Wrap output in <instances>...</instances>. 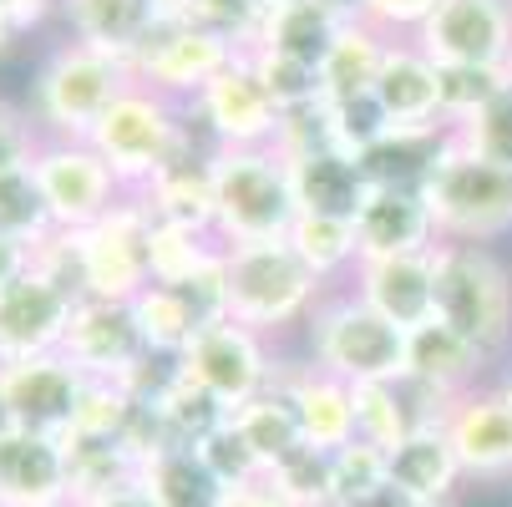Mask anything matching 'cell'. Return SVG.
Segmentation results:
<instances>
[{
	"instance_id": "5bb4252c",
	"label": "cell",
	"mask_w": 512,
	"mask_h": 507,
	"mask_svg": "<svg viewBox=\"0 0 512 507\" xmlns=\"http://www.w3.org/2000/svg\"><path fill=\"white\" fill-rule=\"evenodd\" d=\"M436 66H502L512 61V0H442L411 36Z\"/></svg>"
},
{
	"instance_id": "d6a6232c",
	"label": "cell",
	"mask_w": 512,
	"mask_h": 507,
	"mask_svg": "<svg viewBox=\"0 0 512 507\" xmlns=\"http://www.w3.org/2000/svg\"><path fill=\"white\" fill-rule=\"evenodd\" d=\"M289 249H295L325 284L335 279H350L355 259H360V239H355V224H340V219H315V213H300L295 229H289Z\"/></svg>"
},
{
	"instance_id": "4316f807",
	"label": "cell",
	"mask_w": 512,
	"mask_h": 507,
	"mask_svg": "<svg viewBox=\"0 0 512 507\" xmlns=\"http://www.w3.org/2000/svg\"><path fill=\"white\" fill-rule=\"evenodd\" d=\"M452 122L442 127H391L371 153L360 158L371 188H426L431 173L442 168V158L452 153Z\"/></svg>"
},
{
	"instance_id": "8992f818",
	"label": "cell",
	"mask_w": 512,
	"mask_h": 507,
	"mask_svg": "<svg viewBox=\"0 0 512 507\" xmlns=\"http://www.w3.org/2000/svg\"><path fill=\"white\" fill-rule=\"evenodd\" d=\"M92 148L102 153V163L117 173L122 193H137L148 188L188 142V117H183V102L153 92L132 82L107 112L102 122L92 127Z\"/></svg>"
},
{
	"instance_id": "7c38bea8",
	"label": "cell",
	"mask_w": 512,
	"mask_h": 507,
	"mask_svg": "<svg viewBox=\"0 0 512 507\" xmlns=\"http://www.w3.org/2000/svg\"><path fill=\"white\" fill-rule=\"evenodd\" d=\"M178 360H183V376H193L203 391H213L229 411H239L259 391H269L274 386V366H279V355L269 350V340L254 335L239 320L203 325Z\"/></svg>"
},
{
	"instance_id": "5b68a950",
	"label": "cell",
	"mask_w": 512,
	"mask_h": 507,
	"mask_svg": "<svg viewBox=\"0 0 512 507\" xmlns=\"http://www.w3.org/2000/svg\"><path fill=\"white\" fill-rule=\"evenodd\" d=\"M213 234L224 249L289 239L300 208L279 148H218L213 153Z\"/></svg>"
},
{
	"instance_id": "7bdbcfd3",
	"label": "cell",
	"mask_w": 512,
	"mask_h": 507,
	"mask_svg": "<svg viewBox=\"0 0 512 507\" xmlns=\"http://www.w3.org/2000/svg\"><path fill=\"white\" fill-rule=\"evenodd\" d=\"M198 457H203V467L218 477V487H249V482L264 477L259 457L249 452V442L234 431V421H229L224 431H213V437L198 447Z\"/></svg>"
},
{
	"instance_id": "db71d44e",
	"label": "cell",
	"mask_w": 512,
	"mask_h": 507,
	"mask_svg": "<svg viewBox=\"0 0 512 507\" xmlns=\"http://www.w3.org/2000/svg\"><path fill=\"white\" fill-rule=\"evenodd\" d=\"M11 426H16V416H11V401H6V391H0V437H6Z\"/></svg>"
},
{
	"instance_id": "7402d4cb",
	"label": "cell",
	"mask_w": 512,
	"mask_h": 507,
	"mask_svg": "<svg viewBox=\"0 0 512 507\" xmlns=\"http://www.w3.org/2000/svg\"><path fill=\"white\" fill-rule=\"evenodd\" d=\"M289 163V188H295V208L315 213V219H340L355 224L365 198H371V178H365L360 158L340 148H305V153H284Z\"/></svg>"
},
{
	"instance_id": "8fae6325",
	"label": "cell",
	"mask_w": 512,
	"mask_h": 507,
	"mask_svg": "<svg viewBox=\"0 0 512 507\" xmlns=\"http://www.w3.org/2000/svg\"><path fill=\"white\" fill-rule=\"evenodd\" d=\"M31 173L46 193V208L56 229H92L97 219L127 198L117 173L102 163V153L92 142H61V137H41V148L31 158Z\"/></svg>"
},
{
	"instance_id": "816d5d0a",
	"label": "cell",
	"mask_w": 512,
	"mask_h": 507,
	"mask_svg": "<svg viewBox=\"0 0 512 507\" xmlns=\"http://www.w3.org/2000/svg\"><path fill=\"white\" fill-rule=\"evenodd\" d=\"M315 6H325L340 26H355V21H365V0H315Z\"/></svg>"
},
{
	"instance_id": "680465c9",
	"label": "cell",
	"mask_w": 512,
	"mask_h": 507,
	"mask_svg": "<svg viewBox=\"0 0 512 507\" xmlns=\"http://www.w3.org/2000/svg\"><path fill=\"white\" fill-rule=\"evenodd\" d=\"M173 6H188V0H173Z\"/></svg>"
},
{
	"instance_id": "681fc988",
	"label": "cell",
	"mask_w": 512,
	"mask_h": 507,
	"mask_svg": "<svg viewBox=\"0 0 512 507\" xmlns=\"http://www.w3.org/2000/svg\"><path fill=\"white\" fill-rule=\"evenodd\" d=\"M6 6L21 16L26 36H31V31H41L46 21H56V16H61V0H6Z\"/></svg>"
},
{
	"instance_id": "11a10c76",
	"label": "cell",
	"mask_w": 512,
	"mask_h": 507,
	"mask_svg": "<svg viewBox=\"0 0 512 507\" xmlns=\"http://www.w3.org/2000/svg\"><path fill=\"white\" fill-rule=\"evenodd\" d=\"M502 396H507V406H512V371L502 376Z\"/></svg>"
},
{
	"instance_id": "30bf717a",
	"label": "cell",
	"mask_w": 512,
	"mask_h": 507,
	"mask_svg": "<svg viewBox=\"0 0 512 507\" xmlns=\"http://www.w3.org/2000/svg\"><path fill=\"white\" fill-rule=\"evenodd\" d=\"M234 56H244V51H234L224 36L203 31L198 21H188L173 6L158 21V31L142 41V51L132 56V82L153 87V92H163L173 102H193Z\"/></svg>"
},
{
	"instance_id": "f5cc1de1",
	"label": "cell",
	"mask_w": 512,
	"mask_h": 507,
	"mask_svg": "<svg viewBox=\"0 0 512 507\" xmlns=\"http://www.w3.org/2000/svg\"><path fill=\"white\" fill-rule=\"evenodd\" d=\"M355 507H416V502H411V497H401L396 487H386L381 497H371V502H355Z\"/></svg>"
},
{
	"instance_id": "f907efd6",
	"label": "cell",
	"mask_w": 512,
	"mask_h": 507,
	"mask_svg": "<svg viewBox=\"0 0 512 507\" xmlns=\"http://www.w3.org/2000/svg\"><path fill=\"white\" fill-rule=\"evenodd\" d=\"M21 36H26V26H21V16L0 0V61L6 56H16V46H21Z\"/></svg>"
},
{
	"instance_id": "f546056e",
	"label": "cell",
	"mask_w": 512,
	"mask_h": 507,
	"mask_svg": "<svg viewBox=\"0 0 512 507\" xmlns=\"http://www.w3.org/2000/svg\"><path fill=\"white\" fill-rule=\"evenodd\" d=\"M340 31H345V26H340L325 6H315V0H284V6H269V11H264L259 46L320 66V61L330 56V46H335Z\"/></svg>"
},
{
	"instance_id": "bcb514c9",
	"label": "cell",
	"mask_w": 512,
	"mask_h": 507,
	"mask_svg": "<svg viewBox=\"0 0 512 507\" xmlns=\"http://www.w3.org/2000/svg\"><path fill=\"white\" fill-rule=\"evenodd\" d=\"M77 507H158V497H153V487L142 482V477H132V482L107 487V492H97V497H87Z\"/></svg>"
},
{
	"instance_id": "7a4b0ae2",
	"label": "cell",
	"mask_w": 512,
	"mask_h": 507,
	"mask_svg": "<svg viewBox=\"0 0 512 507\" xmlns=\"http://www.w3.org/2000/svg\"><path fill=\"white\" fill-rule=\"evenodd\" d=\"M132 87V71L82 41H56L26 87V107L41 127V137H61V142H87L92 127L102 122V112Z\"/></svg>"
},
{
	"instance_id": "ab89813d",
	"label": "cell",
	"mask_w": 512,
	"mask_h": 507,
	"mask_svg": "<svg viewBox=\"0 0 512 507\" xmlns=\"http://www.w3.org/2000/svg\"><path fill=\"white\" fill-rule=\"evenodd\" d=\"M249 61H254L259 82H264V92L274 97L279 112H300V107L320 102V66L295 61V56H279V51H269V46H254Z\"/></svg>"
},
{
	"instance_id": "ee69618b",
	"label": "cell",
	"mask_w": 512,
	"mask_h": 507,
	"mask_svg": "<svg viewBox=\"0 0 512 507\" xmlns=\"http://www.w3.org/2000/svg\"><path fill=\"white\" fill-rule=\"evenodd\" d=\"M36 148H41V127H36L31 107L0 97V173L26 168L36 158Z\"/></svg>"
},
{
	"instance_id": "44dd1931",
	"label": "cell",
	"mask_w": 512,
	"mask_h": 507,
	"mask_svg": "<svg viewBox=\"0 0 512 507\" xmlns=\"http://www.w3.org/2000/svg\"><path fill=\"white\" fill-rule=\"evenodd\" d=\"M274 381L289 391V401H295V416H300V431H305L310 447L340 452V447L355 442V386H345L340 376L315 371L295 350L279 355Z\"/></svg>"
},
{
	"instance_id": "4dcf8cb0",
	"label": "cell",
	"mask_w": 512,
	"mask_h": 507,
	"mask_svg": "<svg viewBox=\"0 0 512 507\" xmlns=\"http://www.w3.org/2000/svg\"><path fill=\"white\" fill-rule=\"evenodd\" d=\"M234 431L249 442V452L259 457V467L269 472L284 452H295L305 442V431H300V416H295V401H289V391L274 381L269 391H259L254 401H244L234 416Z\"/></svg>"
},
{
	"instance_id": "277c9868",
	"label": "cell",
	"mask_w": 512,
	"mask_h": 507,
	"mask_svg": "<svg viewBox=\"0 0 512 507\" xmlns=\"http://www.w3.org/2000/svg\"><path fill=\"white\" fill-rule=\"evenodd\" d=\"M436 264V320L472 340L492 366L512 350V274L492 244L442 239L431 249Z\"/></svg>"
},
{
	"instance_id": "d4e9b609",
	"label": "cell",
	"mask_w": 512,
	"mask_h": 507,
	"mask_svg": "<svg viewBox=\"0 0 512 507\" xmlns=\"http://www.w3.org/2000/svg\"><path fill=\"white\" fill-rule=\"evenodd\" d=\"M462 457L442 426H416L411 437L391 447V487L411 497L416 507H457L462 492Z\"/></svg>"
},
{
	"instance_id": "ac0fdd59",
	"label": "cell",
	"mask_w": 512,
	"mask_h": 507,
	"mask_svg": "<svg viewBox=\"0 0 512 507\" xmlns=\"http://www.w3.org/2000/svg\"><path fill=\"white\" fill-rule=\"evenodd\" d=\"M0 507H71L66 437L11 426L0 437Z\"/></svg>"
},
{
	"instance_id": "b9f144b4",
	"label": "cell",
	"mask_w": 512,
	"mask_h": 507,
	"mask_svg": "<svg viewBox=\"0 0 512 507\" xmlns=\"http://www.w3.org/2000/svg\"><path fill=\"white\" fill-rule=\"evenodd\" d=\"M442 71V117L457 127L467 117H477L502 87H507V71L502 66H436Z\"/></svg>"
},
{
	"instance_id": "ba28073f",
	"label": "cell",
	"mask_w": 512,
	"mask_h": 507,
	"mask_svg": "<svg viewBox=\"0 0 512 507\" xmlns=\"http://www.w3.org/2000/svg\"><path fill=\"white\" fill-rule=\"evenodd\" d=\"M421 193L431 203V219L442 239L492 244L512 229V173L462 153L457 142Z\"/></svg>"
},
{
	"instance_id": "e0dca14e",
	"label": "cell",
	"mask_w": 512,
	"mask_h": 507,
	"mask_svg": "<svg viewBox=\"0 0 512 507\" xmlns=\"http://www.w3.org/2000/svg\"><path fill=\"white\" fill-rule=\"evenodd\" d=\"M345 284L376 315L401 325L406 335L436 320V264H431V249H421V254H386V259H355Z\"/></svg>"
},
{
	"instance_id": "1f68e13d",
	"label": "cell",
	"mask_w": 512,
	"mask_h": 507,
	"mask_svg": "<svg viewBox=\"0 0 512 507\" xmlns=\"http://www.w3.org/2000/svg\"><path fill=\"white\" fill-rule=\"evenodd\" d=\"M158 411H163V426H168V442H173V447H188V452H198L213 431H224L229 416H234L213 391H203V386H198L193 376H183V371H178V381L158 396Z\"/></svg>"
},
{
	"instance_id": "6da1fadb",
	"label": "cell",
	"mask_w": 512,
	"mask_h": 507,
	"mask_svg": "<svg viewBox=\"0 0 512 507\" xmlns=\"http://www.w3.org/2000/svg\"><path fill=\"white\" fill-rule=\"evenodd\" d=\"M300 355L315 371L340 376L345 386H376L406 376L411 335L376 315L350 284H330L300 330Z\"/></svg>"
},
{
	"instance_id": "603a6c76",
	"label": "cell",
	"mask_w": 512,
	"mask_h": 507,
	"mask_svg": "<svg viewBox=\"0 0 512 507\" xmlns=\"http://www.w3.org/2000/svg\"><path fill=\"white\" fill-rule=\"evenodd\" d=\"M173 11V0H61V26L71 41L97 46L132 71V56Z\"/></svg>"
},
{
	"instance_id": "83f0119b",
	"label": "cell",
	"mask_w": 512,
	"mask_h": 507,
	"mask_svg": "<svg viewBox=\"0 0 512 507\" xmlns=\"http://www.w3.org/2000/svg\"><path fill=\"white\" fill-rule=\"evenodd\" d=\"M487 371H492V360L472 340H462L452 325L431 320V325L411 330V366H406L411 381H421V386H431V391H442V396L457 401V396L477 391Z\"/></svg>"
},
{
	"instance_id": "d6986e66",
	"label": "cell",
	"mask_w": 512,
	"mask_h": 507,
	"mask_svg": "<svg viewBox=\"0 0 512 507\" xmlns=\"http://www.w3.org/2000/svg\"><path fill=\"white\" fill-rule=\"evenodd\" d=\"M61 355L82 376H92V381H122L137 360L148 355V345H142V330L132 320V305L82 300L77 315H71V330H66Z\"/></svg>"
},
{
	"instance_id": "f6af8a7d",
	"label": "cell",
	"mask_w": 512,
	"mask_h": 507,
	"mask_svg": "<svg viewBox=\"0 0 512 507\" xmlns=\"http://www.w3.org/2000/svg\"><path fill=\"white\" fill-rule=\"evenodd\" d=\"M436 6H442V0H365V26H376L381 36L401 41V36H416Z\"/></svg>"
},
{
	"instance_id": "7dc6e473",
	"label": "cell",
	"mask_w": 512,
	"mask_h": 507,
	"mask_svg": "<svg viewBox=\"0 0 512 507\" xmlns=\"http://www.w3.org/2000/svg\"><path fill=\"white\" fill-rule=\"evenodd\" d=\"M218 507H295V502H284V497L259 477V482H249V487H224Z\"/></svg>"
},
{
	"instance_id": "d590c367",
	"label": "cell",
	"mask_w": 512,
	"mask_h": 507,
	"mask_svg": "<svg viewBox=\"0 0 512 507\" xmlns=\"http://www.w3.org/2000/svg\"><path fill=\"white\" fill-rule=\"evenodd\" d=\"M0 234H11V239H21L31 249H41L56 234V219L46 208V193H41L31 163L0 173Z\"/></svg>"
},
{
	"instance_id": "8d00e7d4",
	"label": "cell",
	"mask_w": 512,
	"mask_h": 507,
	"mask_svg": "<svg viewBox=\"0 0 512 507\" xmlns=\"http://www.w3.org/2000/svg\"><path fill=\"white\" fill-rule=\"evenodd\" d=\"M391 112L381 107L376 92H355V97H340V102H325V142L350 158H365L376 142L391 132Z\"/></svg>"
},
{
	"instance_id": "52a82bcc",
	"label": "cell",
	"mask_w": 512,
	"mask_h": 507,
	"mask_svg": "<svg viewBox=\"0 0 512 507\" xmlns=\"http://www.w3.org/2000/svg\"><path fill=\"white\" fill-rule=\"evenodd\" d=\"M77 249V274H82V300H117L132 305L142 289L153 284V219L132 193L97 219L92 229H66Z\"/></svg>"
},
{
	"instance_id": "484cf974",
	"label": "cell",
	"mask_w": 512,
	"mask_h": 507,
	"mask_svg": "<svg viewBox=\"0 0 512 507\" xmlns=\"http://www.w3.org/2000/svg\"><path fill=\"white\" fill-rule=\"evenodd\" d=\"M381 97V107L391 112L396 127H442V71L436 61L411 41H391L386 46V61H381V77L371 87Z\"/></svg>"
},
{
	"instance_id": "2e32d148",
	"label": "cell",
	"mask_w": 512,
	"mask_h": 507,
	"mask_svg": "<svg viewBox=\"0 0 512 507\" xmlns=\"http://www.w3.org/2000/svg\"><path fill=\"white\" fill-rule=\"evenodd\" d=\"M0 391H6V401H11L16 426L46 431V437H66L71 421H77L87 376L71 366L66 355H41V360L0 366Z\"/></svg>"
},
{
	"instance_id": "f1b7e54d",
	"label": "cell",
	"mask_w": 512,
	"mask_h": 507,
	"mask_svg": "<svg viewBox=\"0 0 512 507\" xmlns=\"http://www.w3.org/2000/svg\"><path fill=\"white\" fill-rule=\"evenodd\" d=\"M386 46L391 36H381L376 26H345L330 46V56L320 61V102H340V97H355V92H371L376 77H381V61H386Z\"/></svg>"
},
{
	"instance_id": "4fadbf2b",
	"label": "cell",
	"mask_w": 512,
	"mask_h": 507,
	"mask_svg": "<svg viewBox=\"0 0 512 507\" xmlns=\"http://www.w3.org/2000/svg\"><path fill=\"white\" fill-rule=\"evenodd\" d=\"M77 295L61 289L46 269H26L21 279H11L0 289V366L16 360H41V355H61L71 315H77Z\"/></svg>"
},
{
	"instance_id": "60d3db41",
	"label": "cell",
	"mask_w": 512,
	"mask_h": 507,
	"mask_svg": "<svg viewBox=\"0 0 512 507\" xmlns=\"http://www.w3.org/2000/svg\"><path fill=\"white\" fill-rule=\"evenodd\" d=\"M188 21H198L203 31L224 36L234 51H254L259 46V31H264V0H188L178 6Z\"/></svg>"
},
{
	"instance_id": "9f6ffc18",
	"label": "cell",
	"mask_w": 512,
	"mask_h": 507,
	"mask_svg": "<svg viewBox=\"0 0 512 507\" xmlns=\"http://www.w3.org/2000/svg\"><path fill=\"white\" fill-rule=\"evenodd\" d=\"M264 6H284V0H264Z\"/></svg>"
},
{
	"instance_id": "9a60e30c",
	"label": "cell",
	"mask_w": 512,
	"mask_h": 507,
	"mask_svg": "<svg viewBox=\"0 0 512 507\" xmlns=\"http://www.w3.org/2000/svg\"><path fill=\"white\" fill-rule=\"evenodd\" d=\"M213 153L218 148L188 122L183 153L148 188L132 193L142 208H148L153 224H168V229H183V234H198V239H218L213 234V219H218V203H213Z\"/></svg>"
},
{
	"instance_id": "cb8c5ba5",
	"label": "cell",
	"mask_w": 512,
	"mask_h": 507,
	"mask_svg": "<svg viewBox=\"0 0 512 507\" xmlns=\"http://www.w3.org/2000/svg\"><path fill=\"white\" fill-rule=\"evenodd\" d=\"M355 239H360V259L421 254V249L442 244L421 188H371V198H365L360 219H355Z\"/></svg>"
},
{
	"instance_id": "f35d334b",
	"label": "cell",
	"mask_w": 512,
	"mask_h": 507,
	"mask_svg": "<svg viewBox=\"0 0 512 507\" xmlns=\"http://www.w3.org/2000/svg\"><path fill=\"white\" fill-rule=\"evenodd\" d=\"M452 132H457V148H462V153H472V158H482V163L512 173V82H507L477 117L457 122Z\"/></svg>"
},
{
	"instance_id": "ffe728a7",
	"label": "cell",
	"mask_w": 512,
	"mask_h": 507,
	"mask_svg": "<svg viewBox=\"0 0 512 507\" xmlns=\"http://www.w3.org/2000/svg\"><path fill=\"white\" fill-rule=\"evenodd\" d=\"M447 437L472 482L512 477V406L502 396V381L457 396V406L447 411Z\"/></svg>"
},
{
	"instance_id": "836d02e7",
	"label": "cell",
	"mask_w": 512,
	"mask_h": 507,
	"mask_svg": "<svg viewBox=\"0 0 512 507\" xmlns=\"http://www.w3.org/2000/svg\"><path fill=\"white\" fill-rule=\"evenodd\" d=\"M264 482L295 507H335V452L300 442L264 472Z\"/></svg>"
},
{
	"instance_id": "6f0895ef",
	"label": "cell",
	"mask_w": 512,
	"mask_h": 507,
	"mask_svg": "<svg viewBox=\"0 0 512 507\" xmlns=\"http://www.w3.org/2000/svg\"><path fill=\"white\" fill-rule=\"evenodd\" d=\"M507 82H512V61H507Z\"/></svg>"
},
{
	"instance_id": "c3c4849f",
	"label": "cell",
	"mask_w": 512,
	"mask_h": 507,
	"mask_svg": "<svg viewBox=\"0 0 512 507\" xmlns=\"http://www.w3.org/2000/svg\"><path fill=\"white\" fill-rule=\"evenodd\" d=\"M31 264H36V249H31V244H21V239H11V234H0V289H6L11 279H21Z\"/></svg>"
},
{
	"instance_id": "e575fe53",
	"label": "cell",
	"mask_w": 512,
	"mask_h": 507,
	"mask_svg": "<svg viewBox=\"0 0 512 507\" xmlns=\"http://www.w3.org/2000/svg\"><path fill=\"white\" fill-rule=\"evenodd\" d=\"M132 320L142 330V345L153 355H183L188 340L198 335V320L193 310L183 305V295L173 284H148L142 295L132 300Z\"/></svg>"
},
{
	"instance_id": "74e56055",
	"label": "cell",
	"mask_w": 512,
	"mask_h": 507,
	"mask_svg": "<svg viewBox=\"0 0 512 507\" xmlns=\"http://www.w3.org/2000/svg\"><path fill=\"white\" fill-rule=\"evenodd\" d=\"M391 487V452L376 442H350L335 452V507H355L371 502Z\"/></svg>"
},
{
	"instance_id": "3957f363",
	"label": "cell",
	"mask_w": 512,
	"mask_h": 507,
	"mask_svg": "<svg viewBox=\"0 0 512 507\" xmlns=\"http://www.w3.org/2000/svg\"><path fill=\"white\" fill-rule=\"evenodd\" d=\"M224 274H229V320L249 325L264 340L305 330L310 310L330 289L295 249H289V239L224 249Z\"/></svg>"
},
{
	"instance_id": "9c48e42d",
	"label": "cell",
	"mask_w": 512,
	"mask_h": 507,
	"mask_svg": "<svg viewBox=\"0 0 512 507\" xmlns=\"http://www.w3.org/2000/svg\"><path fill=\"white\" fill-rule=\"evenodd\" d=\"M183 117L213 148H279V132H284V112L264 92L249 51L234 56L193 102H183Z\"/></svg>"
}]
</instances>
